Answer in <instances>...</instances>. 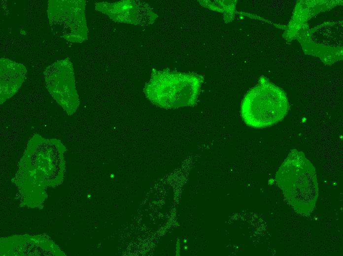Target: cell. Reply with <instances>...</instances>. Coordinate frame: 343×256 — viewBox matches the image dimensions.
I'll return each mask as SVG.
<instances>
[{"instance_id":"6da1fadb","label":"cell","mask_w":343,"mask_h":256,"mask_svg":"<svg viewBox=\"0 0 343 256\" xmlns=\"http://www.w3.org/2000/svg\"><path fill=\"white\" fill-rule=\"evenodd\" d=\"M204 80L195 73L154 69L144 93L152 103L162 108L192 106L198 101Z\"/></svg>"},{"instance_id":"7a4b0ae2","label":"cell","mask_w":343,"mask_h":256,"mask_svg":"<svg viewBox=\"0 0 343 256\" xmlns=\"http://www.w3.org/2000/svg\"><path fill=\"white\" fill-rule=\"evenodd\" d=\"M288 108L284 92L261 76L257 84L245 95L240 113L247 126L260 128L281 121L287 114Z\"/></svg>"},{"instance_id":"3957f363","label":"cell","mask_w":343,"mask_h":256,"mask_svg":"<svg viewBox=\"0 0 343 256\" xmlns=\"http://www.w3.org/2000/svg\"><path fill=\"white\" fill-rule=\"evenodd\" d=\"M97 7L115 21L136 25L151 24L158 17L149 5L134 0L100 3Z\"/></svg>"},{"instance_id":"277c9868","label":"cell","mask_w":343,"mask_h":256,"mask_svg":"<svg viewBox=\"0 0 343 256\" xmlns=\"http://www.w3.org/2000/svg\"><path fill=\"white\" fill-rule=\"evenodd\" d=\"M203 7L209 10L223 14L225 23L231 22L234 19L237 0H198Z\"/></svg>"},{"instance_id":"5b68a950","label":"cell","mask_w":343,"mask_h":256,"mask_svg":"<svg viewBox=\"0 0 343 256\" xmlns=\"http://www.w3.org/2000/svg\"><path fill=\"white\" fill-rule=\"evenodd\" d=\"M176 249V255H179V251H180V245H179V243L178 242L177 243Z\"/></svg>"}]
</instances>
